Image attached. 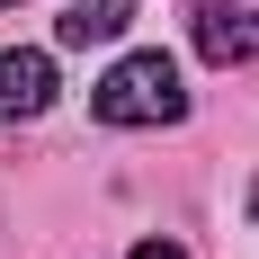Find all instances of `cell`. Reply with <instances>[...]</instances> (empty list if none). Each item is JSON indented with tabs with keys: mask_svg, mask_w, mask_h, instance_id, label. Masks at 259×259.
<instances>
[{
	"mask_svg": "<svg viewBox=\"0 0 259 259\" xmlns=\"http://www.w3.org/2000/svg\"><path fill=\"white\" fill-rule=\"evenodd\" d=\"M125 259H188V250H179V241H134Z\"/></svg>",
	"mask_w": 259,
	"mask_h": 259,
	"instance_id": "5b68a950",
	"label": "cell"
},
{
	"mask_svg": "<svg viewBox=\"0 0 259 259\" xmlns=\"http://www.w3.org/2000/svg\"><path fill=\"white\" fill-rule=\"evenodd\" d=\"M45 107H54V54L9 45L0 54V125H27V116H45Z\"/></svg>",
	"mask_w": 259,
	"mask_h": 259,
	"instance_id": "7a4b0ae2",
	"label": "cell"
},
{
	"mask_svg": "<svg viewBox=\"0 0 259 259\" xmlns=\"http://www.w3.org/2000/svg\"><path fill=\"white\" fill-rule=\"evenodd\" d=\"M197 54H206L214 72H233V63H259V9H233V0L197 9Z\"/></svg>",
	"mask_w": 259,
	"mask_h": 259,
	"instance_id": "3957f363",
	"label": "cell"
},
{
	"mask_svg": "<svg viewBox=\"0 0 259 259\" xmlns=\"http://www.w3.org/2000/svg\"><path fill=\"white\" fill-rule=\"evenodd\" d=\"M0 9H9V0H0Z\"/></svg>",
	"mask_w": 259,
	"mask_h": 259,
	"instance_id": "8992f818",
	"label": "cell"
},
{
	"mask_svg": "<svg viewBox=\"0 0 259 259\" xmlns=\"http://www.w3.org/2000/svg\"><path fill=\"white\" fill-rule=\"evenodd\" d=\"M90 116H99V125H179V116H188L179 63H170L161 45L125 54V63H116L99 90H90Z\"/></svg>",
	"mask_w": 259,
	"mask_h": 259,
	"instance_id": "6da1fadb",
	"label": "cell"
},
{
	"mask_svg": "<svg viewBox=\"0 0 259 259\" xmlns=\"http://www.w3.org/2000/svg\"><path fill=\"white\" fill-rule=\"evenodd\" d=\"M125 27H134V0H63V18H54V45L90 54V45H116Z\"/></svg>",
	"mask_w": 259,
	"mask_h": 259,
	"instance_id": "277c9868",
	"label": "cell"
}]
</instances>
